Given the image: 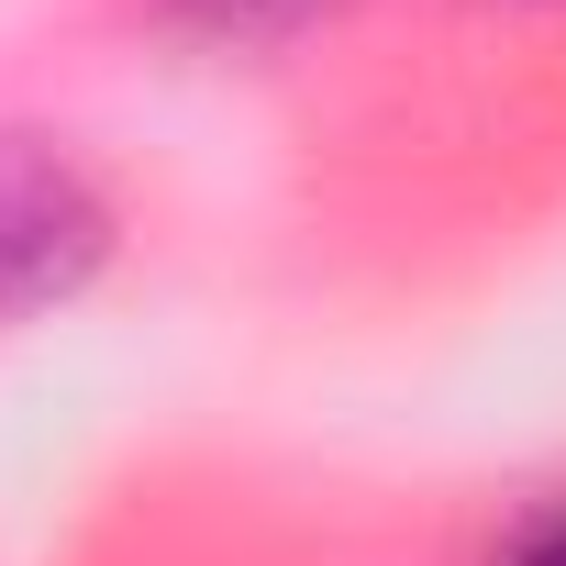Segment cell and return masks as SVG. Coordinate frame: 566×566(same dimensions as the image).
I'll return each instance as SVG.
<instances>
[{"label":"cell","mask_w":566,"mask_h":566,"mask_svg":"<svg viewBox=\"0 0 566 566\" xmlns=\"http://www.w3.org/2000/svg\"><path fill=\"white\" fill-rule=\"evenodd\" d=\"M112 255V200L101 178L45 145V134H0V334L78 301Z\"/></svg>","instance_id":"cell-1"},{"label":"cell","mask_w":566,"mask_h":566,"mask_svg":"<svg viewBox=\"0 0 566 566\" xmlns=\"http://www.w3.org/2000/svg\"><path fill=\"white\" fill-rule=\"evenodd\" d=\"M489 566H566V489H555L533 522H511V544H500Z\"/></svg>","instance_id":"cell-2"},{"label":"cell","mask_w":566,"mask_h":566,"mask_svg":"<svg viewBox=\"0 0 566 566\" xmlns=\"http://www.w3.org/2000/svg\"><path fill=\"white\" fill-rule=\"evenodd\" d=\"M189 23H211V34H233V23H290V12H312V0H178Z\"/></svg>","instance_id":"cell-3"}]
</instances>
